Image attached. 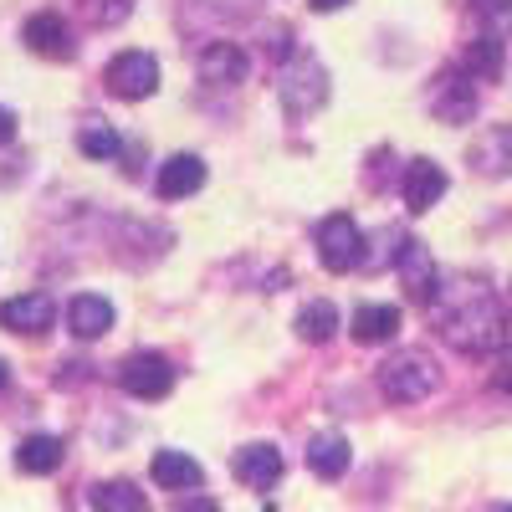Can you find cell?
Wrapping results in <instances>:
<instances>
[{
  "label": "cell",
  "mask_w": 512,
  "mask_h": 512,
  "mask_svg": "<svg viewBox=\"0 0 512 512\" xmlns=\"http://www.w3.org/2000/svg\"><path fill=\"white\" fill-rule=\"evenodd\" d=\"M441 333H446V344L461 349V354H497L512 344V323L502 313V303L492 292H466L456 308H441Z\"/></svg>",
  "instance_id": "1"
},
{
  "label": "cell",
  "mask_w": 512,
  "mask_h": 512,
  "mask_svg": "<svg viewBox=\"0 0 512 512\" xmlns=\"http://www.w3.org/2000/svg\"><path fill=\"white\" fill-rule=\"evenodd\" d=\"M379 390L390 395L395 405H415L436 390V364L431 354H420V349H405V354H390L379 364Z\"/></svg>",
  "instance_id": "2"
},
{
  "label": "cell",
  "mask_w": 512,
  "mask_h": 512,
  "mask_svg": "<svg viewBox=\"0 0 512 512\" xmlns=\"http://www.w3.org/2000/svg\"><path fill=\"white\" fill-rule=\"evenodd\" d=\"M318 262L328 267V272H354V267H364L369 256H364V231H359V221L354 216H328L323 226H318Z\"/></svg>",
  "instance_id": "3"
},
{
  "label": "cell",
  "mask_w": 512,
  "mask_h": 512,
  "mask_svg": "<svg viewBox=\"0 0 512 512\" xmlns=\"http://www.w3.org/2000/svg\"><path fill=\"white\" fill-rule=\"evenodd\" d=\"M277 93H282V108H287L292 118H303V113L323 108V98H328V72H323L313 57H292V62L282 67Z\"/></svg>",
  "instance_id": "4"
},
{
  "label": "cell",
  "mask_w": 512,
  "mask_h": 512,
  "mask_svg": "<svg viewBox=\"0 0 512 512\" xmlns=\"http://www.w3.org/2000/svg\"><path fill=\"white\" fill-rule=\"evenodd\" d=\"M118 384L134 400H164L169 390H175V364H169L164 354H154V349H139V354H128L118 364Z\"/></svg>",
  "instance_id": "5"
},
{
  "label": "cell",
  "mask_w": 512,
  "mask_h": 512,
  "mask_svg": "<svg viewBox=\"0 0 512 512\" xmlns=\"http://www.w3.org/2000/svg\"><path fill=\"white\" fill-rule=\"evenodd\" d=\"M103 82H108V93H113V98L139 103V98H149V93L159 88V62H154L149 52H118V57L108 62Z\"/></svg>",
  "instance_id": "6"
},
{
  "label": "cell",
  "mask_w": 512,
  "mask_h": 512,
  "mask_svg": "<svg viewBox=\"0 0 512 512\" xmlns=\"http://www.w3.org/2000/svg\"><path fill=\"white\" fill-rule=\"evenodd\" d=\"M431 113L441 123H472V113H477V82H472V72L446 67L431 82Z\"/></svg>",
  "instance_id": "7"
},
{
  "label": "cell",
  "mask_w": 512,
  "mask_h": 512,
  "mask_svg": "<svg viewBox=\"0 0 512 512\" xmlns=\"http://www.w3.org/2000/svg\"><path fill=\"white\" fill-rule=\"evenodd\" d=\"M21 41H26L36 57H47V62H72L77 57V36H72V26L57 11H36L21 26Z\"/></svg>",
  "instance_id": "8"
},
{
  "label": "cell",
  "mask_w": 512,
  "mask_h": 512,
  "mask_svg": "<svg viewBox=\"0 0 512 512\" xmlns=\"http://www.w3.org/2000/svg\"><path fill=\"white\" fill-rule=\"evenodd\" d=\"M246 72L251 62L236 41H210L200 52V82H210V88H236V82H246Z\"/></svg>",
  "instance_id": "9"
},
{
  "label": "cell",
  "mask_w": 512,
  "mask_h": 512,
  "mask_svg": "<svg viewBox=\"0 0 512 512\" xmlns=\"http://www.w3.org/2000/svg\"><path fill=\"white\" fill-rule=\"evenodd\" d=\"M446 169L436 164V159H410V169H405V205L415 210V216H425L431 205H441V195H446Z\"/></svg>",
  "instance_id": "10"
},
{
  "label": "cell",
  "mask_w": 512,
  "mask_h": 512,
  "mask_svg": "<svg viewBox=\"0 0 512 512\" xmlns=\"http://www.w3.org/2000/svg\"><path fill=\"white\" fill-rule=\"evenodd\" d=\"M400 277L410 287L415 303H436L441 287H436V262H431V246L425 241H405L400 246Z\"/></svg>",
  "instance_id": "11"
},
{
  "label": "cell",
  "mask_w": 512,
  "mask_h": 512,
  "mask_svg": "<svg viewBox=\"0 0 512 512\" xmlns=\"http://www.w3.org/2000/svg\"><path fill=\"white\" fill-rule=\"evenodd\" d=\"M57 318V303L47 292H26V297H11V303H0V323L11 333H47Z\"/></svg>",
  "instance_id": "12"
},
{
  "label": "cell",
  "mask_w": 512,
  "mask_h": 512,
  "mask_svg": "<svg viewBox=\"0 0 512 512\" xmlns=\"http://www.w3.org/2000/svg\"><path fill=\"white\" fill-rule=\"evenodd\" d=\"M472 164L482 169V175H507L512 169V123H487L482 134L472 139Z\"/></svg>",
  "instance_id": "13"
},
{
  "label": "cell",
  "mask_w": 512,
  "mask_h": 512,
  "mask_svg": "<svg viewBox=\"0 0 512 512\" xmlns=\"http://www.w3.org/2000/svg\"><path fill=\"white\" fill-rule=\"evenodd\" d=\"M231 466H236V477H241L246 487L267 492V487L282 477V451H277V446H241Z\"/></svg>",
  "instance_id": "14"
},
{
  "label": "cell",
  "mask_w": 512,
  "mask_h": 512,
  "mask_svg": "<svg viewBox=\"0 0 512 512\" xmlns=\"http://www.w3.org/2000/svg\"><path fill=\"white\" fill-rule=\"evenodd\" d=\"M205 185V164L200 154H175V159H164L159 164V195L164 200H185Z\"/></svg>",
  "instance_id": "15"
},
{
  "label": "cell",
  "mask_w": 512,
  "mask_h": 512,
  "mask_svg": "<svg viewBox=\"0 0 512 512\" xmlns=\"http://www.w3.org/2000/svg\"><path fill=\"white\" fill-rule=\"evenodd\" d=\"M67 328H72L77 338H103V333L113 328V303H108V297H98V292L72 297V308H67Z\"/></svg>",
  "instance_id": "16"
},
{
  "label": "cell",
  "mask_w": 512,
  "mask_h": 512,
  "mask_svg": "<svg viewBox=\"0 0 512 512\" xmlns=\"http://www.w3.org/2000/svg\"><path fill=\"white\" fill-rule=\"evenodd\" d=\"M349 461H354V451H349L344 436H328V431H323V436L308 441V466H313L323 482H338V477L349 472Z\"/></svg>",
  "instance_id": "17"
},
{
  "label": "cell",
  "mask_w": 512,
  "mask_h": 512,
  "mask_svg": "<svg viewBox=\"0 0 512 512\" xmlns=\"http://www.w3.org/2000/svg\"><path fill=\"white\" fill-rule=\"evenodd\" d=\"M400 333V308L395 303H364L354 313V338L359 344H390Z\"/></svg>",
  "instance_id": "18"
},
{
  "label": "cell",
  "mask_w": 512,
  "mask_h": 512,
  "mask_svg": "<svg viewBox=\"0 0 512 512\" xmlns=\"http://www.w3.org/2000/svg\"><path fill=\"white\" fill-rule=\"evenodd\" d=\"M62 456H67L62 436H26V441L16 446V466H21V472H31V477H47V472H57Z\"/></svg>",
  "instance_id": "19"
},
{
  "label": "cell",
  "mask_w": 512,
  "mask_h": 512,
  "mask_svg": "<svg viewBox=\"0 0 512 512\" xmlns=\"http://www.w3.org/2000/svg\"><path fill=\"white\" fill-rule=\"evenodd\" d=\"M149 477L159 487H200V461L185 456V451H154V466H149Z\"/></svg>",
  "instance_id": "20"
},
{
  "label": "cell",
  "mask_w": 512,
  "mask_h": 512,
  "mask_svg": "<svg viewBox=\"0 0 512 512\" xmlns=\"http://www.w3.org/2000/svg\"><path fill=\"white\" fill-rule=\"evenodd\" d=\"M88 502H93V512H149V497L134 482H98L88 492Z\"/></svg>",
  "instance_id": "21"
},
{
  "label": "cell",
  "mask_w": 512,
  "mask_h": 512,
  "mask_svg": "<svg viewBox=\"0 0 512 512\" xmlns=\"http://www.w3.org/2000/svg\"><path fill=\"white\" fill-rule=\"evenodd\" d=\"M466 72L472 77H502V36H492V31H482V36H472L466 41Z\"/></svg>",
  "instance_id": "22"
},
{
  "label": "cell",
  "mask_w": 512,
  "mask_h": 512,
  "mask_svg": "<svg viewBox=\"0 0 512 512\" xmlns=\"http://www.w3.org/2000/svg\"><path fill=\"white\" fill-rule=\"evenodd\" d=\"M77 149L88 154V159H113V154L123 149V139H118V128H113V123L88 118V123L77 128Z\"/></svg>",
  "instance_id": "23"
},
{
  "label": "cell",
  "mask_w": 512,
  "mask_h": 512,
  "mask_svg": "<svg viewBox=\"0 0 512 512\" xmlns=\"http://www.w3.org/2000/svg\"><path fill=\"white\" fill-rule=\"evenodd\" d=\"M297 333H303L308 344H328V338L338 333V308L333 303H308L303 313H297Z\"/></svg>",
  "instance_id": "24"
},
{
  "label": "cell",
  "mask_w": 512,
  "mask_h": 512,
  "mask_svg": "<svg viewBox=\"0 0 512 512\" xmlns=\"http://www.w3.org/2000/svg\"><path fill=\"white\" fill-rule=\"evenodd\" d=\"M472 11L487 21V31H492V36L512 31V0H472Z\"/></svg>",
  "instance_id": "25"
},
{
  "label": "cell",
  "mask_w": 512,
  "mask_h": 512,
  "mask_svg": "<svg viewBox=\"0 0 512 512\" xmlns=\"http://www.w3.org/2000/svg\"><path fill=\"white\" fill-rule=\"evenodd\" d=\"M88 11H93V21H98V26H118V21H128L134 0H88Z\"/></svg>",
  "instance_id": "26"
},
{
  "label": "cell",
  "mask_w": 512,
  "mask_h": 512,
  "mask_svg": "<svg viewBox=\"0 0 512 512\" xmlns=\"http://www.w3.org/2000/svg\"><path fill=\"white\" fill-rule=\"evenodd\" d=\"M175 512H221V507H216V497H185Z\"/></svg>",
  "instance_id": "27"
},
{
  "label": "cell",
  "mask_w": 512,
  "mask_h": 512,
  "mask_svg": "<svg viewBox=\"0 0 512 512\" xmlns=\"http://www.w3.org/2000/svg\"><path fill=\"white\" fill-rule=\"evenodd\" d=\"M492 384H497V390H502V395H512V354H507V359L497 364V374H492Z\"/></svg>",
  "instance_id": "28"
},
{
  "label": "cell",
  "mask_w": 512,
  "mask_h": 512,
  "mask_svg": "<svg viewBox=\"0 0 512 512\" xmlns=\"http://www.w3.org/2000/svg\"><path fill=\"white\" fill-rule=\"evenodd\" d=\"M11 139H16V113L0 108V144H11Z\"/></svg>",
  "instance_id": "29"
},
{
  "label": "cell",
  "mask_w": 512,
  "mask_h": 512,
  "mask_svg": "<svg viewBox=\"0 0 512 512\" xmlns=\"http://www.w3.org/2000/svg\"><path fill=\"white\" fill-rule=\"evenodd\" d=\"M338 6H349V0H313V11H323V16H328V11H338Z\"/></svg>",
  "instance_id": "30"
},
{
  "label": "cell",
  "mask_w": 512,
  "mask_h": 512,
  "mask_svg": "<svg viewBox=\"0 0 512 512\" xmlns=\"http://www.w3.org/2000/svg\"><path fill=\"white\" fill-rule=\"evenodd\" d=\"M6 384H11V364H6V359H0V390H6Z\"/></svg>",
  "instance_id": "31"
},
{
  "label": "cell",
  "mask_w": 512,
  "mask_h": 512,
  "mask_svg": "<svg viewBox=\"0 0 512 512\" xmlns=\"http://www.w3.org/2000/svg\"><path fill=\"white\" fill-rule=\"evenodd\" d=\"M497 512H512V502H502V507H497Z\"/></svg>",
  "instance_id": "32"
}]
</instances>
